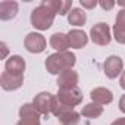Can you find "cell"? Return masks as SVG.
Instances as JSON below:
<instances>
[{
    "label": "cell",
    "instance_id": "27",
    "mask_svg": "<svg viewBox=\"0 0 125 125\" xmlns=\"http://www.w3.org/2000/svg\"><path fill=\"white\" fill-rule=\"evenodd\" d=\"M119 109L125 113V94L121 97V100H119Z\"/></svg>",
    "mask_w": 125,
    "mask_h": 125
},
{
    "label": "cell",
    "instance_id": "9",
    "mask_svg": "<svg viewBox=\"0 0 125 125\" xmlns=\"http://www.w3.org/2000/svg\"><path fill=\"white\" fill-rule=\"evenodd\" d=\"M122 60L119 56H109L104 62V74L107 78H116L122 72Z\"/></svg>",
    "mask_w": 125,
    "mask_h": 125
},
{
    "label": "cell",
    "instance_id": "17",
    "mask_svg": "<svg viewBox=\"0 0 125 125\" xmlns=\"http://www.w3.org/2000/svg\"><path fill=\"white\" fill-rule=\"evenodd\" d=\"M68 21H69L71 25L81 27V25L85 24V21H87V15H85V12L81 10V9H72V10L69 12V15H68Z\"/></svg>",
    "mask_w": 125,
    "mask_h": 125
},
{
    "label": "cell",
    "instance_id": "29",
    "mask_svg": "<svg viewBox=\"0 0 125 125\" xmlns=\"http://www.w3.org/2000/svg\"><path fill=\"white\" fill-rule=\"evenodd\" d=\"M119 84H121V87L125 90V71L122 72V75H121V80H119Z\"/></svg>",
    "mask_w": 125,
    "mask_h": 125
},
{
    "label": "cell",
    "instance_id": "12",
    "mask_svg": "<svg viewBox=\"0 0 125 125\" xmlns=\"http://www.w3.org/2000/svg\"><path fill=\"white\" fill-rule=\"evenodd\" d=\"M90 96H91V100H93L94 103H97V104H109V103H112V100H113L112 91L107 90V88H103V87L94 88Z\"/></svg>",
    "mask_w": 125,
    "mask_h": 125
},
{
    "label": "cell",
    "instance_id": "19",
    "mask_svg": "<svg viewBox=\"0 0 125 125\" xmlns=\"http://www.w3.org/2000/svg\"><path fill=\"white\" fill-rule=\"evenodd\" d=\"M43 5H46L47 8H50L53 12L60 13V9H62V5H63V2H60V0H44Z\"/></svg>",
    "mask_w": 125,
    "mask_h": 125
},
{
    "label": "cell",
    "instance_id": "10",
    "mask_svg": "<svg viewBox=\"0 0 125 125\" xmlns=\"http://www.w3.org/2000/svg\"><path fill=\"white\" fill-rule=\"evenodd\" d=\"M22 84H24V75L18 77V75H12V74L5 71L2 74V77H0V85H2L3 90H8V91L19 88Z\"/></svg>",
    "mask_w": 125,
    "mask_h": 125
},
{
    "label": "cell",
    "instance_id": "8",
    "mask_svg": "<svg viewBox=\"0 0 125 125\" xmlns=\"http://www.w3.org/2000/svg\"><path fill=\"white\" fill-rule=\"evenodd\" d=\"M77 84H78V74L72 69L62 72L57 78L59 90H72V88H77Z\"/></svg>",
    "mask_w": 125,
    "mask_h": 125
},
{
    "label": "cell",
    "instance_id": "3",
    "mask_svg": "<svg viewBox=\"0 0 125 125\" xmlns=\"http://www.w3.org/2000/svg\"><path fill=\"white\" fill-rule=\"evenodd\" d=\"M32 104L35 106V109L43 113V115H49V113H53L56 106H57V99L54 96H52L50 93H40L34 97V102Z\"/></svg>",
    "mask_w": 125,
    "mask_h": 125
},
{
    "label": "cell",
    "instance_id": "24",
    "mask_svg": "<svg viewBox=\"0 0 125 125\" xmlns=\"http://www.w3.org/2000/svg\"><path fill=\"white\" fill-rule=\"evenodd\" d=\"M80 3H81L83 8H87V9H93V8L97 6V2H96V0H81Z\"/></svg>",
    "mask_w": 125,
    "mask_h": 125
},
{
    "label": "cell",
    "instance_id": "25",
    "mask_svg": "<svg viewBox=\"0 0 125 125\" xmlns=\"http://www.w3.org/2000/svg\"><path fill=\"white\" fill-rule=\"evenodd\" d=\"M103 9H106V10H109V9H112L113 6H115V2H112V0H102V2L99 3Z\"/></svg>",
    "mask_w": 125,
    "mask_h": 125
},
{
    "label": "cell",
    "instance_id": "16",
    "mask_svg": "<svg viewBox=\"0 0 125 125\" xmlns=\"http://www.w3.org/2000/svg\"><path fill=\"white\" fill-rule=\"evenodd\" d=\"M102 113H103V106H102V104H97V103H94V102L85 104V106L83 107V112H81L83 116L90 118V119H96V118H99Z\"/></svg>",
    "mask_w": 125,
    "mask_h": 125
},
{
    "label": "cell",
    "instance_id": "26",
    "mask_svg": "<svg viewBox=\"0 0 125 125\" xmlns=\"http://www.w3.org/2000/svg\"><path fill=\"white\" fill-rule=\"evenodd\" d=\"M0 49H2V59H5L6 54H8V47H6V44H5V43H0Z\"/></svg>",
    "mask_w": 125,
    "mask_h": 125
},
{
    "label": "cell",
    "instance_id": "13",
    "mask_svg": "<svg viewBox=\"0 0 125 125\" xmlns=\"http://www.w3.org/2000/svg\"><path fill=\"white\" fill-rule=\"evenodd\" d=\"M50 46L57 50V53H62V52H68V47L69 46V40H68V35L62 34V32H56L50 37Z\"/></svg>",
    "mask_w": 125,
    "mask_h": 125
},
{
    "label": "cell",
    "instance_id": "1",
    "mask_svg": "<svg viewBox=\"0 0 125 125\" xmlns=\"http://www.w3.org/2000/svg\"><path fill=\"white\" fill-rule=\"evenodd\" d=\"M75 65V54L71 52H62V53H54L50 54L46 59V69L56 75V74H62L68 69H71Z\"/></svg>",
    "mask_w": 125,
    "mask_h": 125
},
{
    "label": "cell",
    "instance_id": "20",
    "mask_svg": "<svg viewBox=\"0 0 125 125\" xmlns=\"http://www.w3.org/2000/svg\"><path fill=\"white\" fill-rule=\"evenodd\" d=\"M16 125H40V116L34 118H21V121Z\"/></svg>",
    "mask_w": 125,
    "mask_h": 125
},
{
    "label": "cell",
    "instance_id": "28",
    "mask_svg": "<svg viewBox=\"0 0 125 125\" xmlns=\"http://www.w3.org/2000/svg\"><path fill=\"white\" fill-rule=\"evenodd\" d=\"M110 125H125V118H119V119H116L115 122H112Z\"/></svg>",
    "mask_w": 125,
    "mask_h": 125
},
{
    "label": "cell",
    "instance_id": "6",
    "mask_svg": "<svg viewBox=\"0 0 125 125\" xmlns=\"http://www.w3.org/2000/svg\"><path fill=\"white\" fill-rule=\"evenodd\" d=\"M90 35H91V40L99 44V46H106L110 43V30L107 27V24H103V22H99L96 24L91 31H90Z\"/></svg>",
    "mask_w": 125,
    "mask_h": 125
},
{
    "label": "cell",
    "instance_id": "5",
    "mask_svg": "<svg viewBox=\"0 0 125 125\" xmlns=\"http://www.w3.org/2000/svg\"><path fill=\"white\" fill-rule=\"evenodd\" d=\"M57 102L63 106L68 107H75L77 104H80L83 102V93L78 88H72V90H59L57 96H56Z\"/></svg>",
    "mask_w": 125,
    "mask_h": 125
},
{
    "label": "cell",
    "instance_id": "30",
    "mask_svg": "<svg viewBox=\"0 0 125 125\" xmlns=\"http://www.w3.org/2000/svg\"><path fill=\"white\" fill-rule=\"evenodd\" d=\"M118 5L119 6H125V2H118Z\"/></svg>",
    "mask_w": 125,
    "mask_h": 125
},
{
    "label": "cell",
    "instance_id": "2",
    "mask_svg": "<svg viewBox=\"0 0 125 125\" xmlns=\"http://www.w3.org/2000/svg\"><path fill=\"white\" fill-rule=\"evenodd\" d=\"M54 15H56V12H53L50 8H47L46 5L41 3L38 8H35L31 12V24L34 28H37L40 31L49 30L53 24Z\"/></svg>",
    "mask_w": 125,
    "mask_h": 125
},
{
    "label": "cell",
    "instance_id": "14",
    "mask_svg": "<svg viewBox=\"0 0 125 125\" xmlns=\"http://www.w3.org/2000/svg\"><path fill=\"white\" fill-rule=\"evenodd\" d=\"M68 40H69V46L74 49H83L88 41L87 34L81 30H72L68 34Z\"/></svg>",
    "mask_w": 125,
    "mask_h": 125
},
{
    "label": "cell",
    "instance_id": "21",
    "mask_svg": "<svg viewBox=\"0 0 125 125\" xmlns=\"http://www.w3.org/2000/svg\"><path fill=\"white\" fill-rule=\"evenodd\" d=\"M113 37L118 43L125 44V30H119V28L113 27Z\"/></svg>",
    "mask_w": 125,
    "mask_h": 125
},
{
    "label": "cell",
    "instance_id": "22",
    "mask_svg": "<svg viewBox=\"0 0 125 125\" xmlns=\"http://www.w3.org/2000/svg\"><path fill=\"white\" fill-rule=\"evenodd\" d=\"M115 27H116V28H119V30H125V9H122V10L118 13Z\"/></svg>",
    "mask_w": 125,
    "mask_h": 125
},
{
    "label": "cell",
    "instance_id": "11",
    "mask_svg": "<svg viewBox=\"0 0 125 125\" xmlns=\"http://www.w3.org/2000/svg\"><path fill=\"white\" fill-rule=\"evenodd\" d=\"M5 69H6V72H9L12 75L22 77L24 75V71H25V60L21 56H10L6 60Z\"/></svg>",
    "mask_w": 125,
    "mask_h": 125
},
{
    "label": "cell",
    "instance_id": "18",
    "mask_svg": "<svg viewBox=\"0 0 125 125\" xmlns=\"http://www.w3.org/2000/svg\"><path fill=\"white\" fill-rule=\"evenodd\" d=\"M19 116H21V118H34V116H40V112L35 109L34 104L25 103V104L21 106V109H19Z\"/></svg>",
    "mask_w": 125,
    "mask_h": 125
},
{
    "label": "cell",
    "instance_id": "23",
    "mask_svg": "<svg viewBox=\"0 0 125 125\" xmlns=\"http://www.w3.org/2000/svg\"><path fill=\"white\" fill-rule=\"evenodd\" d=\"M71 8H72V0H66V2H63L59 15H66L68 12H71Z\"/></svg>",
    "mask_w": 125,
    "mask_h": 125
},
{
    "label": "cell",
    "instance_id": "7",
    "mask_svg": "<svg viewBox=\"0 0 125 125\" xmlns=\"http://www.w3.org/2000/svg\"><path fill=\"white\" fill-rule=\"evenodd\" d=\"M25 49L30 53H41L46 49V40L38 32H30L25 37Z\"/></svg>",
    "mask_w": 125,
    "mask_h": 125
},
{
    "label": "cell",
    "instance_id": "15",
    "mask_svg": "<svg viewBox=\"0 0 125 125\" xmlns=\"http://www.w3.org/2000/svg\"><path fill=\"white\" fill-rule=\"evenodd\" d=\"M18 13V3L16 2H2L0 3V19L9 21L15 18Z\"/></svg>",
    "mask_w": 125,
    "mask_h": 125
},
{
    "label": "cell",
    "instance_id": "4",
    "mask_svg": "<svg viewBox=\"0 0 125 125\" xmlns=\"http://www.w3.org/2000/svg\"><path fill=\"white\" fill-rule=\"evenodd\" d=\"M53 115L59 119L62 125H77L80 122V113H77L72 107L63 106L57 102V106L53 112Z\"/></svg>",
    "mask_w": 125,
    "mask_h": 125
}]
</instances>
